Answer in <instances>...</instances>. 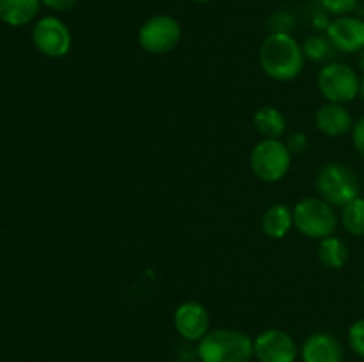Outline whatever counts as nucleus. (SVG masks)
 <instances>
[{
    "label": "nucleus",
    "instance_id": "6ab92c4d",
    "mask_svg": "<svg viewBox=\"0 0 364 362\" xmlns=\"http://www.w3.org/2000/svg\"><path fill=\"white\" fill-rule=\"evenodd\" d=\"M333 50L334 48L329 39H327V35H309L302 43V52H304L306 60H313V62H322V60H326L327 57H331Z\"/></svg>",
    "mask_w": 364,
    "mask_h": 362
},
{
    "label": "nucleus",
    "instance_id": "393cba45",
    "mask_svg": "<svg viewBox=\"0 0 364 362\" xmlns=\"http://www.w3.org/2000/svg\"><path fill=\"white\" fill-rule=\"evenodd\" d=\"M41 4L55 13H66L78 4V0H41Z\"/></svg>",
    "mask_w": 364,
    "mask_h": 362
},
{
    "label": "nucleus",
    "instance_id": "f03ea898",
    "mask_svg": "<svg viewBox=\"0 0 364 362\" xmlns=\"http://www.w3.org/2000/svg\"><path fill=\"white\" fill-rule=\"evenodd\" d=\"M201 362H251L255 357V339L242 330H210L198 343Z\"/></svg>",
    "mask_w": 364,
    "mask_h": 362
},
{
    "label": "nucleus",
    "instance_id": "cd10ccee",
    "mask_svg": "<svg viewBox=\"0 0 364 362\" xmlns=\"http://www.w3.org/2000/svg\"><path fill=\"white\" fill-rule=\"evenodd\" d=\"M359 64H361L364 70V52H361V57H359Z\"/></svg>",
    "mask_w": 364,
    "mask_h": 362
},
{
    "label": "nucleus",
    "instance_id": "0eeeda50",
    "mask_svg": "<svg viewBox=\"0 0 364 362\" xmlns=\"http://www.w3.org/2000/svg\"><path fill=\"white\" fill-rule=\"evenodd\" d=\"M180 21L171 14H155L141 25L137 34L139 46L151 55L171 53L181 41Z\"/></svg>",
    "mask_w": 364,
    "mask_h": 362
},
{
    "label": "nucleus",
    "instance_id": "1a4fd4ad",
    "mask_svg": "<svg viewBox=\"0 0 364 362\" xmlns=\"http://www.w3.org/2000/svg\"><path fill=\"white\" fill-rule=\"evenodd\" d=\"M301 355L294 337L281 329H267L255 337L258 362H295Z\"/></svg>",
    "mask_w": 364,
    "mask_h": 362
},
{
    "label": "nucleus",
    "instance_id": "f257e3e1",
    "mask_svg": "<svg viewBox=\"0 0 364 362\" xmlns=\"http://www.w3.org/2000/svg\"><path fill=\"white\" fill-rule=\"evenodd\" d=\"M259 66L274 82H291L306 64L302 45L290 32H270L259 46Z\"/></svg>",
    "mask_w": 364,
    "mask_h": 362
},
{
    "label": "nucleus",
    "instance_id": "ddd939ff",
    "mask_svg": "<svg viewBox=\"0 0 364 362\" xmlns=\"http://www.w3.org/2000/svg\"><path fill=\"white\" fill-rule=\"evenodd\" d=\"M301 358L302 362H341L343 346L333 334L315 332L302 343Z\"/></svg>",
    "mask_w": 364,
    "mask_h": 362
},
{
    "label": "nucleus",
    "instance_id": "f3484780",
    "mask_svg": "<svg viewBox=\"0 0 364 362\" xmlns=\"http://www.w3.org/2000/svg\"><path fill=\"white\" fill-rule=\"evenodd\" d=\"M316 254H318V261L322 266L329 270H341L347 266L348 259H350V248L341 238L331 234L318 241Z\"/></svg>",
    "mask_w": 364,
    "mask_h": 362
},
{
    "label": "nucleus",
    "instance_id": "20e7f679",
    "mask_svg": "<svg viewBox=\"0 0 364 362\" xmlns=\"http://www.w3.org/2000/svg\"><path fill=\"white\" fill-rule=\"evenodd\" d=\"M291 209H294V227H297L302 236L320 241L336 231V208L322 197H304Z\"/></svg>",
    "mask_w": 364,
    "mask_h": 362
},
{
    "label": "nucleus",
    "instance_id": "2eb2a0df",
    "mask_svg": "<svg viewBox=\"0 0 364 362\" xmlns=\"http://www.w3.org/2000/svg\"><path fill=\"white\" fill-rule=\"evenodd\" d=\"M294 227V209L283 202L269 206L262 216V231L270 240H283Z\"/></svg>",
    "mask_w": 364,
    "mask_h": 362
},
{
    "label": "nucleus",
    "instance_id": "aec40b11",
    "mask_svg": "<svg viewBox=\"0 0 364 362\" xmlns=\"http://www.w3.org/2000/svg\"><path fill=\"white\" fill-rule=\"evenodd\" d=\"M323 11L334 16H347L352 14L359 6V0H320Z\"/></svg>",
    "mask_w": 364,
    "mask_h": 362
},
{
    "label": "nucleus",
    "instance_id": "423d86ee",
    "mask_svg": "<svg viewBox=\"0 0 364 362\" xmlns=\"http://www.w3.org/2000/svg\"><path fill=\"white\" fill-rule=\"evenodd\" d=\"M316 85L322 98L329 103L347 105L361 94V77L358 71L350 64L338 60L326 64L318 71Z\"/></svg>",
    "mask_w": 364,
    "mask_h": 362
},
{
    "label": "nucleus",
    "instance_id": "b1692460",
    "mask_svg": "<svg viewBox=\"0 0 364 362\" xmlns=\"http://www.w3.org/2000/svg\"><path fill=\"white\" fill-rule=\"evenodd\" d=\"M352 146H354L355 153L364 160V116L358 119L352 128Z\"/></svg>",
    "mask_w": 364,
    "mask_h": 362
},
{
    "label": "nucleus",
    "instance_id": "a211bd4d",
    "mask_svg": "<svg viewBox=\"0 0 364 362\" xmlns=\"http://www.w3.org/2000/svg\"><path fill=\"white\" fill-rule=\"evenodd\" d=\"M341 226L352 236H364V197H355L341 208Z\"/></svg>",
    "mask_w": 364,
    "mask_h": 362
},
{
    "label": "nucleus",
    "instance_id": "9d476101",
    "mask_svg": "<svg viewBox=\"0 0 364 362\" xmlns=\"http://www.w3.org/2000/svg\"><path fill=\"white\" fill-rule=\"evenodd\" d=\"M174 329L188 343H199L210 332V312L201 302L185 300L174 309Z\"/></svg>",
    "mask_w": 364,
    "mask_h": 362
},
{
    "label": "nucleus",
    "instance_id": "bb28decb",
    "mask_svg": "<svg viewBox=\"0 0 364 362\" xmlns=\"http://www.w3.org/2000/svg\"><path fill=\"white\" fill-rule=\"evenodd\" d=\"M363 98V102H364V75H363V78H361V94H359Z\"/></svg>",
    "mask_w": 364,
    "mask_h": 362
},
{
    "label": "nucleus",
    "instance_id": "4be33fe9",
    "mask_svg": "<svg viewBox=\"0 0 364 362\" xmlns=\"http://www.w3.org/2000/svg\"><path fill=\"white\" fill-rule=\"evenodd\" d=\"M284 144L290 149L291 155H302V153H306V149H308L309 138L304 131H294V133L288 135Z\"/></svg>",
    "mask_w": 364,
    "mask_h": 362
},
{
    "label": "nucleus",
    "instance_id": "4468645a",
    "mask_svg": "<svg viewBox=\"0 0 364 362\" xmlns=\"http://www.w3.org/2000/svg\"><path fill=\"white\" fill-rule=\"evenodd\" d=\"M41 0H0V21L9 27H23L38 18Z\"/></svg>",
    "mask_w": 364,
    "mask_h": 362
},
{
    "label": "nucleus",
    "instance_id": "dca6fc26",
    "mask_svg": "<svg viewBox=\"0 0 364 362\" xmlns=\"http://www.w3.org/2000/svg\"><path fill=\"white\" fill-rule=\"evenodd\" d=\"M256 133L263 138H281L287 131V117L277 106L265 105L256 110L252 117Z\"/></svg>",
    "mask_w": 364,
    "mask_h": 362
},
{
    "label": "nucleus",
    "instance_id": "6e6552de",
    "mask_svg": "<svg viewBox=\"0 0 364 362\" xmlns=\"http://www.w3.org/2000/svg\"><path fill=\"white\" fill-rule=\"evenodd\" d=\"M31 35L36 50L48 59H63L73 45L70 27L57 16L38 18Z\"/></svg>",
    "mask_w": 364,
    "mask_h": 362
},
{
    "label": "nucleus",
    "instance_id": "c85d7f7f",
    "mask_svg": "<svg viewBox=\"0 0 364 362\" xmlns=\"http://www.w3.org/2000/svg\"><path fill=\"white\" fill-rule=\"evenodd\" d=\"M361 293H363V298H364V284H363V290H361Z\"/></svg>",
    "mask_w": 364,
    "mask_h": 362
},
{
    "label": "nucleus",
    "instance_id": "7ed1b4c3",
    "mask_svg": "<svg viewBox=\"0 0 364 362\" xmlns=\"http://www.w3.org/2000/svg\"><path fill=\"white\" fill-rule=\"evenodd\" d=\"M316 192L318 197L333 204L334 208H343L361 195V181L348 165L329 162L320 167L316 174Z\"/></svg>",
    "mask_w": 364,
    "mask_h": 362
},
{
    "label": "nucleus",
    "instance_id": "c756f323",
    "mask_svg": "<svg viewBox=\"0 0 364 362\" xmlns=\"http://www.w3.org/2000/svg\"><path fill=\"white\" fill-rule=\"evenodd\" d=\"M363 2H364V0H363Z\"/></svg>",
    "mask_w": 364,
    "mask_h": 362
},
{
    "label": "nucleus",
    "instance_id": "39448f33",
    "mask_svg": "<svg viewBox=\"0 0 364 362\" xmlns=\"http://www.w3.org/2000/svg\"><path fill=\"white\" fill-rule=\"evenodd\" d=\"M294 155L281 138H262L251 149L249 165L252 174L263 183H277L290 172Z\"/></svg>",
    "mask_w": 364,
    "mask_h": 362
},
{
    "label": "nucleus",
    "instance_id": "9b49d317",
    "mask_svg": "<svg viewBox=\"0 0 364 362\" xmlns=\"http://www.w3.org/2000/svg\"><path fill=\"white\" fill-rule=\"evenodd\" d=\"M327 39L334 50L341 53L364 52V20L361 16L347 14L336 16L326 31Z\"/></svg>",
    "mask_w": 364,
    "mask_h": 362
},
{
    "label": "nucleus",
    "instance_id": "a878e982",
    "mask_svg": "<svg viewBox=\"0 0 364 362\" xmlns=\"http://www.w3.org/2000/svg\"><path fill=\"white\" fill-rule=\"evenodd\" d=\"M188 2H194V4H208V2H213V0H188Z\"/></svg>",
    "mask_w": 364,
    "mask_h": 362
},
{
    "label": "nucleus",
    "instance_id": "412c9836",
    "mask_svg": "<svg viewBox=\"0 0 364 362\" xmlns=\"http://www.w3.org/2000/svg\"><path fill=\"white\" fill-rule=\"evenodd\" d=\"M347 339L352 351H354L355 355H359L361 358H364V318L352 323L350 329H348Z\"/></svg>",
    "mask_w": 364,
    "mask_h": 362
},
{
    "label": "nucleus",
    "instance_id": "f8f14e48",
    "mask_svg": "<svg viewBox=\"0 0 364 362\" xmlns=\"http://www.w3.org/2000/svg\"><path fill=\"white\" fill-rule=\"evenodd\" d=\"M354 117L350 110L340 103L326 102L315 112V126L322 135L329 138H340L350 133L354 128Z\"/></svg>",
    "mask_w": 364,
    "mask_h": 362
},
{
    "label": "nucleus",
    "instance_id": "5701e85b",
    "mask_svg": "<svg viewBox=\"0 0 364 362\" xmlns=\"http://www.w3.org/2000/svg\"><path fill=\"white\" fill-rule=\"evenodd\" d=\"M267 23L272 27V32H290L291 25H294V18L288 13H277L274 16H270V20Z\"/></svg>",
    "mask_w": 364,
    "mask_h": 362
}]
</instances>
